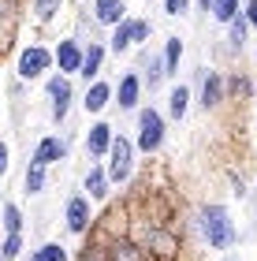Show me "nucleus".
I'll use <instances>...</instances> for the list:
<instances>
[{"label":"nucleus","instance_id":"1","mask_svg":"<svg viewBox=\"0 0 257 261\" xmlns=\"http://www.w3.org/2000/svg\"><path fill=\"white\" fill-rule=\"evenodd\" d=\"M197 228H202V239L209 243V250H231L239 239L235 220H231L227 205H220V201H209V205L197 209Z\"/></svg>","mask_w":257,"mask_h":261},{"label":"nucleus","instance_id":"2","mask_svg":"<svg viewBox=\"0 0 257 261\" xmlns=\"http://www.w3.org/2000/svg\"><path fill=\"white\" fill-rule=\"evenodd\" d=\"M134 142L127 138V135H116L112 138V149H108V157H104V172H108V183L112 187H120L131 179V172H134Z\"/></svg>","mask_w":257,"mask_h":261},{"label":"nucleus","instance_id":"3","mask_svg":"<svg viewBox=\"0 0 257 261\" xmlns=\"http://www.w3.org/2000/svg\"><path fill=\"white\" fill-rule=\"evenodd\" d=\"M160 146H164V116H160L153 105H142V109H138L134 149H138V153H157Z\"/></svg>","mask_w":257,"mask_h":261},{"label":"nucleus","instance_id":"4","mask_svg":"<svg viewBox=\"0 0 257 261\" xmlns=\"http://www.w3.org/2000/svg\"><path fill=\"white\" fill-rule=\"evenodd\" d=\"M149 34H153V22L149 19H123L120 27H112V38H108V53L123 56L138 49L142 41H149Z\"/></svg>","mask_w":257,"mask_h":261},{"label":"nucleus","instance_id":"5","mask_svg":"<svg viewBox=\"0 0 257 261\" xmlns=\"http://www.w3.org/2000/svg\"><path fill=\"white\" fill-rule=\"evenodd\" d=\"M52 49H45V45H26V49L19 53V60H15V75L22 82H38V79H49V71H52Z\"/></svg>","mask_w":257,"mask_h":261},{"label":"nucleus","instance_id":"6","mask_svg":"<svg viewBox=\"0 0 257 261\" xmlns=\"http://www.w3.org/2000/svg\"><path fill=\"white\" fill-rule=\"evenodd\" d=\"M45 97H49V116H52V123H64L67 112H71V101H75L71 79L60 75V71L49 75V79H45Z\"/></svg>","mask_w":257,"mask_h":261},{"label":"nucleus","instance_id":"7","mask_svg":"<svg viewBox=\"0 0 257 261\" xmlns=\"http://www.w3.org/2000/svg\"><path fill=\"white\" fill-rule=\"evenodd\" d=\"M142 75H138V71H123L120 75V82H116L112 86V105L120 112H138L142 109Z\"/></svg>","mask_w":257,"mask_h":261},{"label":"nucleus","instance_id":"8","mask_svg":"<svg viewBox=\"0 0 257 261\" xmlns=\"http://www.w3.org/2000/svg\"><path fill=\"white\" fill-rule=\"evenodd\" d=\"M64 228L71 235H86L93 228V201L86 194H71L64 201Z\"/></svg>","mask_w":257,"mask_h":261},{"label":"nucleus","instance_id":"9","mask_svg":"<svg viewBox=\"0 0 257 261\" xmlns=\"http://www.w3.org/2000/svg\"><path fill=\"white\" fill-rule=\"evenodd\" d=\"M82 53H86V45L78 41V38H64V41H56V49H52V64L60 67V75H78L82 71Z\"/></svg>","mask_w":257,"mask_h":261},{"label":"nucleus","instance_id":"10","mask_svg":"<svg viewBox=\"0 0 257 261\" xmlns=\"http://www.w3.org/2000/svg\"><path fill=\"white\" fill-rule=\"evenodd\" d=\"M30 161L41 164V168H52V164L67 161V138H60V135H41L38 146H34V153H30Z\"/></svg>","mask_w":257,"mask_h":261},{"label":"nucleus","instance_id":"11","mask_svg":"<svg viewBox=\"0 0 257 261\" xmlns=\"http://www.w3.org/2000/svg\"><path fill=\"white\" fill-rule=\"evenodd\" d=\"M97 257L101 261H146V250L131 239H120V235H112V239H104L97 246Z\"/></svg>","mask_w":257,"mask_h":261},{"label":"nucleus","instance_id":"12","mask_svg":"<svg viewBox=\"0 0 257 261\" xmlns=\"http://www.w3.org/2000/svg\"><path fill=\"white\" fill-rule=\"evenodd\" d=\"M112 138H116L112 123H104V120L90 123V130H86V157L90 161H104L108 149H112Z\"/></svg>","mask_w":257,"mask_h":261},{"label":"nucleus","instance_id":"13","mask_svg":"<svg viewBox=\"0 0 257 261\" xmlns=\"http://www.w3.org/2000/svg\"><path fill=\"white\" fill-rule=\"evenodd\" d=\"M224 93H227V90H224V75L213 71V67L202 71V97H197V105H202L205 112H213L216 105L224 101Z\"/></svg>","mask_w":257,"mask_h":261},{"label":"nucleus","instance_id":"14","mask_svg":"<svg viewBox=\"0 0 257 261\" xmlns=\"http://www.w3.org/2000/svg\"><path fill=\"white\" fill-rule=\"evenodd\" d=\"M108 105H112V82H104V79L90 82L86 93H82V109H86L90 116H101Z\"/></svg>","mask_w":257,"mask_h":261},{"label":"nucleus","instance_id":"15","mask_svg":"<svg viewBox=\"0 0 257 261\" xmlns=\"http://www.w3.org/2000/svg\"><path fill=\"white\" fill-rule=\"evenodd\" d=\"M82 191L90 201H104L112 194V183H108V172H104V164H90L86 179H82Z\"/></svg>","mask_w":257,"mask_h":261},{"label":"nucleus","instance_id":"16","mask_svg":"<svg viewBox=\"0 0 257 261\" xmlns=\"http://www.w3.org/2000/svg\"><path fill=\"white\" fill-rule=\"evenodd\" d=\"M104 53H108V45H101V41H90V45H86V53H82V71H78V79H86V86L101 79Z\"/></svg>","mask_w":257,"mask_h":261},{"label":"nucleus","instance_id":"17","mask_svg":"<svg viewBox=\"0 0 257 261\" xmlns=\"http://www.w3.org/2000/svg\"><path fill=\"white\" fill-rule=\"evenodd\" d=\"M127 19V8L123 0H93V22H101V27H120Z\"/></svg>","mask_w":257,"mask_h":261},{"label":"nucleus","instance_id":"18","mask_svg":"<svg viewBox=\"0 0 257 261\" xmlns=\"http://www.w3.org/2000/svg\"><path fill=\"white\" fill-rule=\"evenodd\" d=\"M0 228H4V235H22L26 231V217H22V209L15 201H4V205H0Z\"/></svg>","mask_w":257,"mask_h":261},{"label":"nucleus","instance_id":"19","mask_svg":"<svg viewBox=\"0 0 257 261\" xmlns=\"http://www.w3.org/2000/svg\"><path fill=\"white\" fill-rule=\"evenodd\" d=\"M45 183H49V168H41V164L26 161V172H22V194H30V198L41 194Z\"/></svg>","mask_w":257,"mask_h":261},{"label":"nucleus","instance_id":"20","mask_svg":"<svg viewBox=\"0 0 257 261\" xmlns=\"http://www.w3.org/2000/svg\"><path fill=\"white\" fill-rule=\"evenodd\" d=\"M138 75H142V86L157 90L160 82L168 79V75H164V60H160V56H153V53H146V64H142V71H138Z\"/></svg>","mask_w":257,"mask_h":261},{"label":"nucleus","instance_id":"21","mask_svg":"<svg viewBox=\"0 0 257 261\" xmlns=\"http://www.w3.org/2000/svg\"><path fill=\"white\" fill-rule=\"evenodd\" d=\"M186 109H190V90H186L183 82H179V86H172V90H168V116H172L175 123H179L183 116H186Z\"/></svg>","mask_w":257,"mask_h":261},{"label":"nucleus","instance_id":"22","mask_svg":"<svg viewBox=\"0 0 257 261\" xmlns=\"http://www.w3.org/2000/svg\"><path fill=\"white\" fill-rule=\"evenodd\" d=\"M164 75L172 79V75H179V60H183V38H168L164 41Z\"/></svg>","mask_w":257,"mask_h":261},{"label":"nucleus","instance_id":"23","mask_svg":"<svg viewBox=\"0 0 257 261\" xmlns=\"http://www.w3.org/2000/svg\"><path fill=\"white\" fill-rule=\"evenodd\" d=\"M26 250V235H0V261H19Z\"/></svg>","mask_w":257,"mask_h":261},{"label":"nucleus","instance_id":"24","mask_svg":"<svg viewBox=\"0 0 257 261\" xmlns=\"http://www.w3.org/2000/svg\"><path fill=\"white\" fill-rule=\"evenodd\" d=\"M246 30H250V22H246V15H239L227 22V41H231V53H242V45H246Z\"/></svg>","mask_w":257,"mask_h":261},{"label":"nucleus","instance_id":"25","mask_svg":"<svg viewBox=\"0 0 257 261\" xmlns=\"http://www.w3.org/2000/svg\"><path fill=\"white\" fill-rule=\"evenodd\" d=\"M30 261H71L64 243H41L38 250H30Z\"/></svg>","mask_w":257,"mask_h":261},{"label":"nucleus","instance_id":"26","mask_svg":"<svg viewBox=\"0 0 257 261\" xmlns=\"http://www.w3.org/2000/svg\"><path fill=\"white\" fill-rule=\"evenodd\" d=\"M64 0H34V19L38 22H52L56 15H60Z\"/></svg>","mask_w":257,"mask_h":261},{"label":"nucleus","instance_id":"27","mask_svg":"<svg viewBox=\"0 0 257 261\" xmlns=\"http://www.w3.org/2000/svg\"><path fill=\"white\" fill-rule=\"evenodd\" d=\"M235 15H239V0H213V19L216 22H224V27H227Z\"/></svg>","mask_w":257,"mask_h":261},{"label":"nucleus","instance_id":"28","mask_svg":"<svg viewBox=\"0 0 257 261\" xmlns=\"http://www.w3.org/2000/svg\"><path fill=\"white\" fill-rule=\"evenodd\" d=\"M175 250V243H172V235H164V231H153L146 239V254H172Z\"/></svg>","mask_w":257,"mask_h":261},{"label":"nucleus","instance_id":"29","mask_svg":"<svg viewBox=\"0 0 257 261\" xmlns=\"http://www.w3.org/2000/svg\"><path fill=\"white\" fill-rule=\"evenodd\" d=\"M224 90H231V93H242V97H250V93H253V82L250 79H224Z\"/></svg>","mask_w":257,"mask_h":261},{"label":"nucleus","instance_id":"30","mask_svg":"<svg viewBox=\"0 0 257 261\" xmlns=\"http://www.w3.org/2000/svg\"><path fill=\"white\" fill-rule=\"evenodd\" d=\"M15 11H19V0H0V27L15 19Z\"/></svg>","mask_w":257,"mask_h":261},{"label":"nucleus","instance_id":"31","mask_svg":"<svg viewBox=\"0 0 257 261\" xmlns=\"http://www.w3.org/2000/svg\"><path fill=\"white\" fill-rule=\"evenodd\" d=\"M190 0H164V15H186Z\"/></svg>","mask_w":257,"mask_h":261},{"label":"nucleus","instance_id":"32","mask_svg":"<svg viewBox=\"0 0 257 261\" xmlns=\"http://www.w3.org/2000/svg\"><path fill=\"white\" fill-rule=\"evenodd\" d=\"M8 168H11V149H8V142L0 138V179L8 175Z\"/></svg>","mask_w":257,"mask_h":261},{"label":"nucleus","instance_id":"33","mask_svg":"<svg viewBox=\"0 0 257 261\" xmlns=\"http://www.w3.org/2000/svg\"><path fill=\"white\" fill-rule=\"evenodd\" d=\"M242 15H246V22L257 30V0H246V8H242Z\"/></svg>","mask_w":257,"mask_h":261},{"label":"nucleus","instance_id":"34","mask_svg":"<svg viewBox=\"0 0 257 261\" xmlns=\"http://www.w3.org/2000/svg\"><path fill=\"white\" fill-rule=\"evenodd\" d=\"M78 261H101V257H97V250H90V246H86V254L78 257Z\"/></svg>","mask_w":257,"mask_h":261},{"label":"nucleus","instance_id":"35","mask_svg":"<svg viewBox=\"0 0 257 261\" xmlns=\"http://www.w3.org/2000/svg\"><path fill=\"white\" fill-rule=\"evenodd\" d=\"M197 8H202V11H213V0H197Z\"/></svg>","mask_w":257,"mask_h":261},{"label":"nucleus","instance_id":"36","mask_svg":"<svg viewBox=\"0 0 257 261\" xmlns=\"http://www.w3.org/2000/svg\"><path fill=\"white\" fill-rule=\"evenodd\" d=\"M0 53H4V38H0Z\"/></svg>","mask_w":257,"mask_h":261},{"label":"nucleus","instance_id":"37","mask_svg":"<svg viewBox=\"0 0 257 261\" xmlns=\"http://www.w3.org/2000/svg\"><path fill=\"white\" fill-rule=\"evenodd\" d=\"M0 235H4V228H0Z\"/></svg>","mask_w":257,"mask_h":261},{"label":"nucleus","instance_id":"38","mask_svg":"<svg viewBox=\"0 0 257 261\" xmlns=\"http://www.w3.org/2000/svg\"><path fill=\"white\" fill-rule=\"evenodd\" d=\"M227 261H235V257H227Z\"/></svg>","mask_w":257,"mask_h":261}]
</instances>
